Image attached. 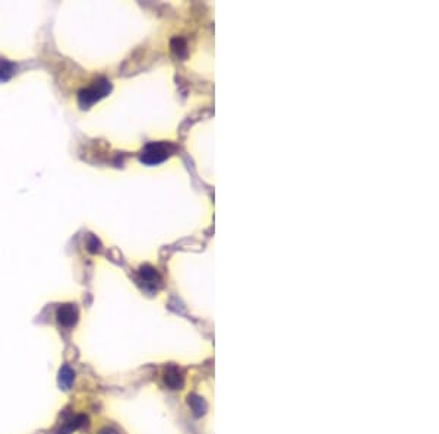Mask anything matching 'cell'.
I'll use <instances>...</instances> for the list:
<instances>
[{"label":"cell","instance_id":"cell-1","mask_svg":"<svg viewBox=\"0 0 439 434\" xmlns=\"http://www.w3.org/2000/svg\"><path fill=\"white\" fill-rule=\"evenodd\" d=\"M171 145L165 144V142H157V144H151L146 146L141 155L142 162H145L148 165H155L163 162L165 158H168V155L171 153Z\"/></svg>","mask_w":439,"mask_h":434},{"label":"cell","instance_id":"cell-2","mask_svg":"<svg viewBox=\"0 0 439 434\" xmlns=\"http://www.w3.org/2000/svg\"><path fill=\"white\" fill-rule=\"evenodd\" d=\"M110 89H111L110 82L106 79H101L94 86H91L79 94V104L85 108V107L91 105L92 102H95L97 100H100L101 97L107 95L110 92Z\"/></svg>","mask_w":439,"mask_h":434},{"label":"cell","instance_id":"cell-7","mask_svg":"<svg viewBox=\"0 0 439 434\" xmlns=\"http://www.w3.org/2000/svg\"><path fill=\"white\" fill-rule=\"evenodd\" d=\"M73 380H75V373L71 367L63 365L60 373H59V383L63 389H69L72 386Z\"/></svg>","mask_w":439,"mask_h":434},{"label":"cell","instance_id":"cell-3","mask_svg":"<svg viewBox=\"0 0 439 434\" xmlns=\"http://www.w3.org/2000/svg\"><path fill=\"white\" fill-rule=\"evenodd\" d=\"M163 380L168 389H180L185 384V376H183L182 370L174 365H170L164 370Z\"/></svg>","mask_w":439,"mask_h":434},{"label":"cell","instance_id":"cell-4","mask_svg":"<svg viewBox=\"0 0 439 434\" xmlns=\"http://www.w3.org/2000/svg\"><path fill=\"white\" fill-rule=\"evenodd\" d=\"M57 320L62 326L65 328H72L73 325L78 322V308L75 304H65L57 308Z\"/></svg>","mask_w":439,"mask_h":434},{"label":"cell","instance_id":"cell-6","mask_svg":"<svg viewBox=\"0 0 439 434\" xmlns=\"http://www.w3.org/2000/svg\"><path fill=\"white\" fill-rule=\"evenodd\" d=\"M139 275H141V281L145 282L146 287H157L160 284V275L158 272L151 268V266H144L141 268L139 271Z\"/></svg>","mask_w":439,"mask_h":434},{"label":"cell","instance_id":"cell-5","mask_svg":"<svg viewBox=\"0 0 439 434\" xmlns=\"http://www.w3.org/2000/svg\"><path fill=\"white\" fill-rule=\"evenodd\" d=\"M86 421H88V418H86L85 415H75V417H72L71 420H68V421L59 429L57 434L73 433L75 430H78L79 427H82L83 424H86Z\"/></svg>","mask_w":439,"mask_h":434},{"label":"cell","instance_id":"cell-9","mask_svg":"<svg viewBox=\"0 0 439 434\" xmlns=\"http://www.w3.org/2000/svg\"><path fill=\"white\" fill-rule=\"evenodd\" d=\"M98 434H119L116 430H113V429H110V427H104V429H101Z\"/></svg>","mask_w":439,"mask_h":434},{"label":"cell","instance_id":"cell-8","mask_svg":"<svg viewBox=\"0 0 439 434\" xmlns=\"http://www.w3.org/2000/svg\"><path fill=\"white\" fill-rule=\"evenodd\" d=\"M188 404H189V407L192 408V411H193L195 415H202V414L205 412V409H207L205 402H204L202 398H199L198 395H189V398H188Z\"/></svg>","mask_w":439,"mask_h":434}]
</instances>
